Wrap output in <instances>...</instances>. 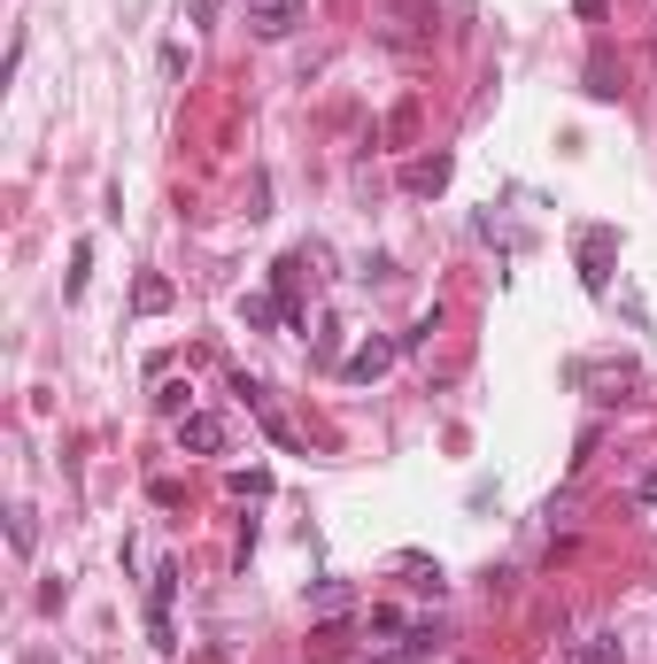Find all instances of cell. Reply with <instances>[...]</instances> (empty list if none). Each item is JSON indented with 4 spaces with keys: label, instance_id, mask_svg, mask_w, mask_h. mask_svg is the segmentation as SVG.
Wrapping results in <instances>:
<instances>
[{
    "label": "cell",
    "instance_id": "1",
    "mask_svg": "<svg viewBox=\"0 0 657 664\" xmlns=\"http://www.w3.org/2000/svg\"><path fill=\"white\" fill-rule=\"evenodd\" d=\"M611 256H619V232L611 224H588L581 232V286L588 294H611Z\"/></svg>",
    "mask_w": 657,
    "mask_h": 664
},
{
    "label": "cell",
    "instance_id": "2",
    "mask_svg": "<svg viewBox=\"0 0 657 664\" xmlns=\"http://www.w3.org/2000/svg\"><path fill=\"white\" fill-rule=\"evenodd\" d=\"M179 448L186 456H224L232 448V426L217 418V409H186V418H179Z\"/></svg>",
    "mask_w": 657,
    "mask_h": 664
},
{
    "label": "cell",
    "instance_id": "3",
    "mask_svg": "<svg viewBox=\"0 0 657 664\" xmlns=\"http://www.w3.org/2000/svg\"><path fill=\"white\" fill-rule=\"evenodd\" d=\"M434 9L426 0H394V24H387V47H402V54H418V47H434V24H426Z\"/></svg>",
    "mask_w": 657,
    "mask_h": 664
},
{
    "label": "cell",
    "instance_id": "4",
    "mask_svg": "<svg viewBox=\"0 0 657 664\" xmlns=\"http://www.w3.org/2000/svg\"><path fill=\"white\" fill-rule=\"evenodd\" d=\"M302 16H309V0H248V24H256V39H287Z\"/></svg>",
    "mask_w": 657,
    "mask_h": 664
},
{
    "label": "cell",
    "instance_id": "5",
    "mask_svg": "<svg viewBox=\"0 0 657 664\" xmlns=\"http://www.w3.org/2000/svg\"><path fill=\"white\" fill-rule=\"evenodd\" d=\"M394 356H402V341H364V348H356V356L341 364V379H356V386H364V379H379V371H387Z\"/></svg>",
    "mask_w": 657,
    "mask_h": 664
},
{
    "label": "cell",
    "instance_id": "6",
    "mask_svg": "<svg viewBox=\"0 0 657 664\" xmlns=\"http://www.w3.org/2000/svg\"><path fill=\"white\" fill-rule=\"evenodd\" d=\"M402 186H410V194H441V186H449V155H418V162L402 171Z\"/></svg>",
    "mask_w": 657,
    "mask_h": 664
},
{
    "label": "cell",
    "instance_id": "7",
    "mask_svg": "<svg viewBox=\"0 0 657 664\" xmlns=\"http://www.w3.org/2000/svg\"><path fill=\"white\" fill-rule=\"evenodd\" d=\"M287 317V302L279 294H248V302H240V324H248V332H271Z\"/></svg>",
    "mask_w": 657,
    "mask_h": 664
},
{
    "label": "cell",
    "instance_id": "8",
    "mask_svg": "<svg viewBox=\"0 0 657 664\" xmlns=\"http://www.w3.org/2000/svg\"><path fill=\"white\" fill-rule=\"evenodd\" d=\"M564 664H619V634H588V641H572Z\"/></svg>",
    "mask_w": 657,
    "mask_h": 664
},
{
    "label": "cell",
    "instance_id": "9",
    "mask_svg": "<svg viewBox=\"0 0 657 664\" xmlns=\"http://www.w3.org/2000/svg\"><path fill=\"white\" fill-rule=\"evenodd\" d=\"M132 309H139V317H162V309H171V279H155V271H147V279L132 286Z\"/></svg>",
    "mask_w": 657,
    "mask_h": 664
},
{
    "label": "cell",
    "instance_id": "10",
    "mask_svg": "<svg viewBox=\"0 0 657 664\" xmlns=\"http://www.w3.org/2000/svg\"><path fill=\"white\" fill-rule=\"evenodd\" d=\"M309 611H349V579H309Z\"/></svg>",
    "mask_w": 657,
    "mask_h": 664
},
{
    "label": "cell",
    "instance_id": "11",
    "mask_svg": "<svg viewBox=\"0 0 657 664\" xmlns=\"http://www.w3.org/2000/svg\"><path fill=\"white\" fill-rule=\"evenodd\" d=\"M86 271H94V247H86V239H77V247H70V279H62V294H70V302H77V294H86Z\"/></svg>",
    "mask_w": 657,
    "mask_h": 664
},
{
    "label": "cell",
    "instance_id": "12",
    "mask_svg": "<svg viewBox=\"0 0 657 664\" xmlns=\"http://www.w3.org/2000/svg\"><path fill=\"white\" fill-rule=\"evenodd\" d=\"M434 332H441V309H434V317H418V324H410V332H402V356H418V348L434 341Z\"/></svg>",
    "mask_w": 657,
    "mask_h": 664
},
{
    "label": "cell",
    "instance_id": "13",
    "mask_svg": "<svg viewBox=\"0 0 657 664\" xmlns=\"http://www.w3.org/2000/svg\"><path fill=\"white\" fill-rule=\"evenodd\" d=\"M9 541H16V556H32V541H39V526H32V511H16V518H9Z\"/></svg>",
    "mask_w": 657,
    "mask_h": 664
},
{
    "label": "cell",
    "instance_id": "14",
    "mask_svg": "<svg viewBox=\"0 0 657 664\" xmlns=\"http://www.w3.org/2000/svg\"><path fill=\"white\" fill-rule=\"evenodd\" d=\"M155 402H162V418H186V386L171 379V386H155Z\"/></svg>",
    "mask_w": 657,
    "mask_h": 664
},
{
    "label": "cell",
    "instance_id": "15",
    "mask_svg": "<svg viewBox=\"0 0 657 664\" xmlns=\"http://www.w3.org/2000/svg\"><path fill=\"white\" fill-rule=\"evenodd\" d=\"M232 494H271V471H232Z\"/></svg>",
    "mask_w": 657,
    "mask_h": 664
},
{
    "label": "cell",
    "instance_id": "16",
    "mask_svg": "<svg viewBox=\"0 0 657 664\" xmlns=\"http://www.w3.org/2000/svg\"><path fill=\"white\" fill-rule=\"evenodd\" d=\"M634 494H642V503H657V471H649V479H642V487H634Z\"/></svg>",
    "mask_w": 657,
    "mask_h": 664
}]
</instances>
